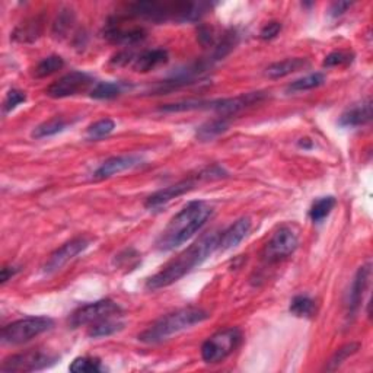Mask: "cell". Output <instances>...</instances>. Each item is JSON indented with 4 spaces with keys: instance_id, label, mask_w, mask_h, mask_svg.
<instances>
[{
    "instance_id": "1",
    "label": "cell",
    "mask_w": 373,
    "mask_h": 373,
    "mask_svg": "<svg viewBox=\"0 0 373 373\" xmlns=\"http://www.w3.org/2000/svg\"><path fill=\"white\" fill-rule=\"evenodd\" d=\"M220 232H207L200 239L190 245L185 251L178 257L169 261L165 267L146 280L145 288L148 290H159L171 286L178 281L195 267L202 265L207 258H210L216 251H219Z\"/></svg>"
},
{
    "instance_id": "2",
    "label": "cell",
    "mask_w": 373,
    "mask_h": 373,
    "mask_svg": "<svg viewBox=\"0 0 373 373\" xmlns=\"http://www.w3.org/2000/svg\"><path fill=\"white\" fill-rule=\"evenodd\" d=\"M211 213L213 207L207 202L195 200L187 203L162 230L156 241V248L159 251L168 253L181 246L207 223Z\"/></svg>"
},
{
    "instance_id": "3",
    "label": "cell",
    "mask_w": 373,
    "mask_h": 373,
    "mask_svg": "<svg viewBox=\"0 0 373 373\" xmlns=\"http://www.w3.org/2000/svg\"><path fill=\"white\" fill-rule=\"evenodd\" d=\"M215 6L211 2H136L129 5L127 16L152 22H199Z\"/></svg>"
},
{
    "instance_id": "4",
    "label": "cell",
    "mask_w": 373,
    "mask_h": 373,
    "mask_svg": "<svg viewBox=\"0 0 373 373\" xmlns=\"http://www.w3.org/2000/svg\"><path fill=\"white\" fill-rule=\"evenodd\" d=\"M267 98L265 92H248L232 98H218V99H188L174 104L159 106L161 113H185V111H216L222 117H229L244 111L245 108L260 104Z\"/></svg>"
},
{
    "instance_id": "5",
    "label": "cell",
    "mask_w": 373,
    "mask_h": 373,
    "mask_svg": "<svg viewBox=\"0 0 373 373\" xmlns=\"http://www.w3.org/2000/svg\"><path fill=\"white\" fill-rule=\"evenodd\" d=\"M209 318L210 314L202 308H183L156 319L149 328L139 335V340L145 344H159L175 334L204 323Z\"/></svg>"
},
{
    "instance_id": "6",
    "label": "cell",
    "mask_w": 373,
    "mask_h": 373,
    "mask_svg": "<svg viewBox=\"0 0 373 373\" xmlns=\"http://www.w3.org/2000/svg\"><path fill=\"white\" fill-rule=\"evenodd\" d=\"M55 327V321L47 316H27L22 319L3 327L2 339L3 344L9 346H20L24 343L31 342L35 337L41 335L43 332L51 330Z\"/></svg>"
},
{
    "instance_id": "7",
    "label": "cell",
    "mask_w": 373,
    "mask_h": 373,
    "mask_svg": "<svg viewBox=\"0 0 373 373\" xmlns=\"http://www.w3.org/2000/svg\"><path fill=\"white\" fill-rule=\"evenodd\" d=\"M242 342V332L237 327H230L218 331L203 343L202 359L209 365L223 362L229 354H232Z\"/></svg>"
},
{
    "instance_id": "8",
    "label": "cell",
    "mask_w": 373,
    "mask_h": 373,
    "mask_svg": "<svg viewBox=\"0 0 373 373\" xmlns=\"http://www.w3.org/2000/svg\"><path fill=\"white\" fill-rule=\"evenodd\" d=\"M222 176H225L222 168L211 167V168L200 172L199 176H194V178H185L180 183L172 184L169 187H165L162 190L153 192L152 195H149L148 197L145 206L148 209H157L161 206H165L169 202H172L174 199H178L180 195L192 190L195 187V183H197V180H213V178H222Z\"/></svg>"
},
{
    "instance_id": "9",
    "label": "cell",
    "mask_w": 373,
    "mask_h": 373,
    "mask_svg": "<svg viewBox=\"0 0 373 373\" xmlns=\"http://www.w3.org/2000/svg\"><path fill=\"white\" fill-rule=\"evenodd\" d=\"M121 308L111 299H101L97 302H91L79 307L69 316V324L72 328L83 327V325H94L97 323L105 321L120 316Z\"/></svg>"
},
{
    "instance_id": "10",
    "label": "cell",
    "mask_w": 373,
    "mask_h": 373,
    "mask_svg": "<svg viewBox=\"0 0 373 373\" xmlns=\"http://www.w3.org/2000/svg\"><path fill=\"white\" fill-rule=\"evenodd\" d=\"M59 360V356L41 350H29L25 353L13 354L3 360L0 370L3 373L12 372H34L50 367Z\"/></svg>"
},
{
    "instance_id": "11",
    "label": "cell",
    "mask_w": 373,
    "mask_h": 373,
    "mask_svg": "<svg viewBox=\"0 0 373 373\" xmlns=\"http://www.w3.org/2000/svg\"><path fill=\"white\" fill-rule=\"evenodd\" d=\"M299 245V237L290 226L279 227L262 251V258L267 262H279L292 255Z\"/></svg>"
},
{
    "instance_id": "12",
    "label": "cell",
    "mask_w": 373,
    "mask_h": 373,
    "mask_svg": "<svg viewBox=\"0 0 373 373\" xmlns=\"http://www.w3.org/2000/svg\"><path fill=\"white\" fill-rule=\"evenodd\" d=\"M104 37L113 44L118 45H134L148 37V31L140 25H127L126 17L114 16L106 22Z\"/></svg>"
},
{
    "instance_id": "13",
    "label": "cell",
    "mask_w": 373,
    "mask_h": 373,
    "mask_svg": "<svg viewBox=\"0 0 373 373\" xmlns=\"http://www.w3.org/2000/svg\"><path fill=\"white\" fill-rule=\"evenodd\" d=\"M92 83L94 78L91 75L85 72H70L52 82L45 90V94L50 98L63 99L87 91Z\"/></svg>"
},
{
    "instance_id": "14",
    "label": "cell",
    "mask_w": 373,
    "mask_h": 373,
    "mask_svg": "<svg viewBox=\"0 0 373 373\" xmlns=\"http://www.w3.org/2000/svg\"><path fill=\"white\" fill-rule=\"evenodd\" d=\"M91 245V239H87L86 237H78L70 239L69 242L63 244L60 248L52 253L47 262L44 264V273L45 274H52L63 269L64 265L75 260L79 254H82L85 250H87V246Z\"/></svg>"
},
{
    "instance_id": "15",
    "label": "cell",
    "mask_w": 373,
    "mask_h": 373,
    "mask_svg": "<svg viewBox=\"0 0 373 373\" xmlns=\"http://www.w3.org/2000/svg\"><path fill=\"white\" fill-rule=\"evenodd\" d=\"M143 156L140 155H118V156H113L110 159H106V161L94 172V180L99 181V180H106V178H111L114 175H118L121 172H126L130 169H134L137 167H140L143 164Z\"/></svg>"
},
{
    "instance_id": "16",
    "label": "cell",
    "mask_w": 373,
    "mask_h": 373,
    "mask_svg": "<svg viewBox=\"0 0 373 373\" xmlns=\"http://www.w3.org/2000/svg\"><path fill=\"white\" fill-rule=\"evenodd\" d=\"M369 280H370V262H367L366 265H362L351 281V286L347 295V302H346L349 319L354 318L359 312L365 292L369 286Z\"/></svg>"
},
{
    "instance_id": "17",
    "label": "cell",
    "mask_w": 373,
    "mask_h": 373,
    "mask_svg": "<svg viewBox=\"0 0 373 373\" xmlns=\"http://www.w3.org/2000/svg\"><path fill=\"white\" fill-rule=\"evenodd\" d=\"M251 230V219L250 218H241L237 222H234L223 232H220L219 239V251H227L232 248L238 246L246 235Z\"/></svg>"
},
{
    "instance_id": "18",
    "label": "cell",
    "mask_w": 373,
    "mask_h": 373,
    "mask_svg": "<svg viewBox=\"0 0 373 373\" xmlns=\"http://www.w3.org/2000/svg\"><path fill=\"white\" fill-rule=\"evenodd\" d=\"M169 55L165 48H153L140 52L139 56L133 57L132 67L137 73H148L150 70L168 63Z\"/></svg>"
},
{
    "instance_id": "19",
    "label": "cell",
    "mask_w": 373,
    "mask_h": 373,
    "mask_svg": "<svg viewBox=\"0 0 373 373\" xmlns=\"http://www.w3.org/2000/svg\"><path fill=\"white\" fill-rule=\"evenodd\" d=\"M372 120V101L367 99L359 105H354L342 114L339 124L342 127H360Z\"/></svg>"
},
{
    "instance_id": "20",
    "label": "cell",
    "mask_w": 373,
    "mask_h": 373,
    "mask_svg": "<svg viewBox=\"0 0 373 373\" xmlns=\"http://www.w3.org/2000/svg\"><path fill=\"white\" fill-rule=\"evenodd\" d=\"M308 66L307 59L302 57H295V59H286L281 62H276L270 64L265 70V75H267L270 79H281L286 78L295 72H299L300 69H304Z\"/></svg>"
},
{
    "instance_id": "21",
    "label": "cell",
    "mask_w": 373,
    "mask_h": 373,
    "mask_svg": "<svg viewBox=\"0 0 373 373\" xmlns=\"http://www.w3.org/2000/svg\"><path fill=\"white\" fill-rule=\"evenodd\" d=\"M229 129V120L227 117H219L211 121L204 122L203 126L197 129V133H195V137H197L200 141H209L216 139L222 133H225Z\"/></svg>"
},
{
    "instance_id": "22",
    "label": "cell",
    "mask_w": 373,
    "mask_h": 373,
    "mask_svg": "<svg viewBox=\"0 0 373 373\" xmlns=\"http://www.w3.org/2000/svg\"><path fill=\"white\" fill-rule=\"evenodd\" d=\"M69 121L63 117H55L48 121H44L40 126H37L32 132V137L34 139H44V137H51V136H56L62 132H64L69 127Z\"/></svg>"
},
{
    "instance_id": "23",
    "label": "cell",
    "mask_w": 373,
    "mask_h": 373,
    "mask_svg": "<svg viewBox=\"0 0 373 373\" xmlns=\"http://www.w3.org/2000/svg\"><path fill=\"white\" fill-rule=\"evenodd\" d=\"M337 200L332 195H325V197H319L318 200L314 202L311 210H309V218L314 223H321L324 219H327L332 209L335 207Z\"/></svg>"
},
{
    "instance_id": "24",
    "label": "cell",
    "mask_w": 373,
    "mask_h": 373,
    "mask_svg": "<svg viewBox=\"0 0 373 373\" xmlns=\"http://www.w3.org/2000/svg\"><path fill=\"white\" fill-rule=\"evenodd\" d=\"M41 28H43V25L40 22V20L35 17V20H31V21L17 27L13 32V38L20 43L35 41L41 35Z\"/></svg>"
},
{
    "instance_id": "25",
    "label": "cell",
    "mask_w": 373,
    "mask_h": 373,
    "mask_svg": "<svg viewBox=\"0 0 373 373\" xmlns=\"http://www.w3.org/2000/svg\"><path fill=\"white\" fill-rule=\"evenodd\" d=\"M289 309L297 318H312L316 314V304L309 296L299 295L292 299Z\"/></svg>"
},
{
    "instance_id": "26",
    "label": "cell",
    "mask_w": 373,
    "mask_h": 373,
    "mask_svg": "<svg viewBox=\"0 0 373 373\" xmlns=\"http://www.w3.org/2000/svg\"><path fill=\"white\" fill-rule=\"evenodd\" d=\"M325 83V75L324 73H312L308 76L300 78L295 82H292L288 86V92L290 94H296V92H305V91H311L315 90V87L323 86Z\"/></svg>"
},
{
    "instance_id": "27",
    "label": "cell",
    "mask_w": 373,
    "mask_h": 373,
    "mask_svg": "<svg viewBox=\"0 0 373 373\" xmlns=\"http://www.w3.org/2000/svg\"><path fill=\"white\" fill-rule=\"evenodd\" d=\"M63 66H64V60L60 56H48L35 66L34 76L38 79L51 76L52 73H56L60 69H63Z\"/></svg>"
},
{
    "instance_id": "28",
    "label": "cell",
    "mask_w": 373,
    "mask_h": 373,
    "mask_svg": "<svg viewBox=\"0 0 373 373\" xmlns=\"http://www.w3.org/2000/svg\"><path fill=\"white\" fill-rule=\"evenodd\" d=\"M122 92V86L117 82H98L91 91V98L94 99H114Z\"/></svg>"
},
{
    "instance_id": "29",
    "label": "cell",
    "mask_w": 373,
    "mask_h": 373,
    "mask_svg": "<svg viewBox=\"0 0 373 373\" xmlns=\"http://www.w3.org/2000/svg\"><path fill=\"white\" fill-rule=\"evenodd\" d=\"M359 349H360L359 343H350V344L343 346L342 349H339L334 353V356L330 359V362L325 366V370H328V372L337 370L349 358H351L353 354H356L359 351Z\"/></svg>"
},
{
    "instance_id": "30",
    "label": "cell",
    "mask_w": 373,
    "mask_h": 373,
    "mask_svg": "<svg viewBox=\"0 0 373 373\" xmlns=\"http://www.w3.org/2000/svg\"><path fill=\"white\" fill-rule=\"evenodd\" d=\"M122 324L118 321H114V319H105V321L97 323L94 325H91L90 331H87V335L91 337V339H101V337H110L115 332H118L120 330H122Z\"/></svg>"
},
{
    "instance_id": "31",
    "label": "cell",
    "mask_w": 373,
    "mask_h": 373,
    "mask_svg": "<svg viewBox=\"0 0 373 373\" xmlns=\"http://www.w3.org/2000/svg\"><path fill=\"white\" fill-rule=\"evenodd\" d=\"M115 129V122L111 118H102L98 120L97 122L91 124L90 127L86 130V136L90 140H99L104 139L108 134H111Z\"/></svg>"
},
{
    "instance_id": "32",
    "label": "cell",
    "mask_w": 373,
    "mask_h": 373,
    "mask_svg": "<svg viewBox=\"0 0 373 373\" xmlns=\"http://www.w3.org/2000/svg\"><path fill=\"white\" fill-rule=\"evenodd\" d=\"M104 370L105 367L102 366L101 360L95 358H76L70 365V372L73 373H98Z\"/></svg>"
},
{
    "instance_id": "33",
    "label": "cell",
    "mask_w": 373,
    "mask_h": 373,
    "mask_svg": "<svg viewBox=\"0 0 373 373\" xmlns=\"http://www.w3.org/2000/svg\"><path fill=\"white\" fill-rule=\"evenodd\" d=\"M354 60V55L350 51H332L324 59V67H337V66H347L351 64Z\"/></svg>"
},
{
    "instance_id": "34",
    "label": "cell",
    "mask_w": 373,
    "mask_h": 373,
    "mask_svg": "<svg viewBox=\"0 0 373 373\" xmlns=\"http://www.w3.org/2000/svg\"><path fill=\"white\" fill-rule=\"evenodd\" d=\"M27 101V95L22 91H17V90H10L6 94V98L3 101V113L9 114L12 113L17 105H21Z\"/></svg>"
},
{
    "instance_id": "35",
    "label": "cell",
    "mask_w": 373,
    "mask_h": 373,
    "mask_svg": "<svg viewBox=\"0 0 373 373\" xmlns=\"http://www.w3.org/2000/svg\"><path fill=\"white\" fill-rule=\"evenodd\" d=\"M73 20H75V17H73V13H70V10H63V12L59 15L57 21H56V24H55V34H56V35H63V34H66V32L70 29V27H72Z\"/></svg>"
},
{
    "instance_id": "36",
    "label": "cell",
    "mask_w": 373,
    "mask_h": 373,
    "mask_svg": "<svg viewBox=\"0 0 373 373\" xmlns=\"http://www.w3.org/2000/svg\"><path fill=\"white\" fill-rule=\"evenodd\" d=\"M281 31V24L277 22V21H272L269 24H265L262 28H261V32H260V37L262 40H273L276 38L279 32Z\"/></svg>"
},
{
    "instance_id": "37",
    "label": "cell",
    "mask_w": 373,
    "mask_h": 373,
    "mask_svg": "<svg viewBox=\"0 0 373 373\" xmlns=\"http://www.w3.org/2000/svg\"><path fill=\"white\" fill-rule=\"evenodd\" d=\"M351 5H353V3H350V2H335V3H332V6H331V9H330V13H331L332 16H340V15H343L349 8H351Z\"/></svg>"
},
{
    "instance_id": "38",
    "label": "cell",
    "mask_w": 373,
    "mask_h": 373,
    "mask_svg": "<svg viewBox=\"0 0 373 373\" xmlns=\"http://www.w3.org/2000/svg\"><path fill=\"white\" fill-rule=\"evenodd\" d=\"M17 272H20V269H17V267H3L2 269V274H0L2 283H6L8 280H10Z\"/></svg>"
}]
</instances>
